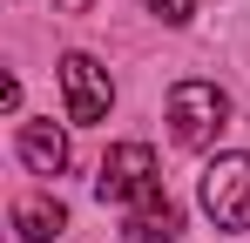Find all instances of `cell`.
I'll return each instance as SVG.
<instances>
[{
    "label": "cell",
    "instance_id": "1",
    "mask_svg": "<svg viewBox=\"0 0 250 243\" xmlns=\"http://www.w3.org/2000/svg\"><path fill=\"white\" fill-rule=\"evenodd\" d=\"M230 122V95L216 81H176L169 88V135L176 149H209Z\"/></svg>",
    "mask_w": 250,
    "mask_h": 243
},
{
    "label": "cell",
    "instance_id": "2",
    "mask_svg": "<svg viewBox=\"0 0 250 243\" xmlns=\"http://www.w3.org/2000/svg\"><path fill=\"white\" fill-rule=\"evenodd\" d=\"M196 196H203V216L216 230H250V156H237V149L209 156Z\"/></svg>",
    "mask_w": 250,
    "mask_h": 243
},
{
    "label": "cell",
    "instance_id": "3",
    "mask_svg": "<svg viewBox=\"0 0 250 243\" xmlns=\"http://www.w3.org/2000/svg\"><path fill=\"white\" fill-rule=\"evenodd\" d=\"M156 189L163 182H156V149L149 142H115L102 156V176H95V196L102 202H142Z\"/></svg>",
    "mask_w": 250,
    "mask_h": 243
},
{
    "label": "cell",
    "instance_id": "4",
    "mask_svg": "<svg viewBox=\"0 0 250 243\" xmlns=\"http://www.w3.org/2000/svg\"><path fill=\"white\" fill-rule=\"evenodd\" d=\"M61 95H68V122H108L115 108V81L95 54H61Z\"/></svg>",
    "mask_w": 250,
    "mask_h": 243
},
{
    "label": "cell",
    "instance_id": "5",
    "mask_svg": "<svg viewBox=\"0 0 250 243\" xmlns=\"http://www.w3.org/2000/svg\"><path fill=\"white\" fill-rule=\"evenodd\" d=\"M14 149H21V162H27L34 176H61V169H68V135H61L54 122H21V128H14Z\"/></svg>",
    "mask_w": 250,
    "mask_h": 243
},
{
    "label": "cell",
    "instance_id": "6",
    "mask_svg": "<svg viewBox=\"0 0 250 243\" xmlns=\"http://www.w3.org/2000/svg\"><path fill=\"white\" fill-rule=\"evenodd\" d=\"M128 243H176L183 237V209L156 189V196H142V202H128Z\"/></svg>",
    "mask_w": 250,
    "mask_h": 243
},
{
    "label": "cell",
    "instance_id": "7",
    "mask_svg": "<svg viewBox=\"0 0 250 243\" xmlns=\"http://www.w3.org/2000/svg\"><path fill=\"white\" fill-rule=\"evenodd\" d=\"M14 230H21L27 243H54L61 230H68V209H61L54 196H27V202H14Z\"/></svg>",
    "mask_w": 250,
    "mask_h": 243
},
{
    "label": "cell",
    "instance_id": "8",
    "mask_svg": "<svg viewBox=\"0 0 250 243\" xmlns=\"http://www.w3.org/2000/svg\"><path fill=\"white\" fill-rule=\"evenodd\" d=\"M189 7H196V0H149V14L169 20V27H183V20H189Z\"/></svg>",
    "mask_w": 250,
    "mask_h": 243
},
{
    "label": "cell",
    "instance_id": "9",
    "mask_svg": "<svg viewBox=\"0 0 250 243\" xmlns=\"http://www.w3.org/2000/svg\"><path fill=\"white\" fill-rule=\"evenodd\" d=\"M54 7H61V14H88L95 0H54Z\"/></svg>",
    "mask_w": 250,
    "mask_h": 243
}]
</instances>
